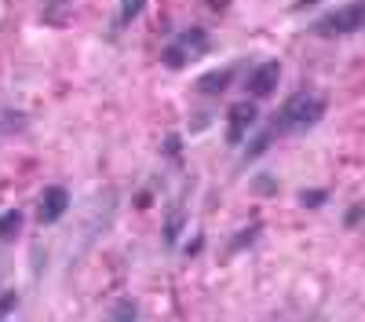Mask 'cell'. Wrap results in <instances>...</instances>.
Masks as SVG:
<instances>
[{
	"label": "cell",
	"mask_w": 365,
	"mask_h": 322,
	"mask_svg": "<svg viewBox=\"0 0 365 322\" xmlns=\"http://www.w3.org/2000/svg\"><path fill=\"white\" fill-rule=\"evenodd\" d=\"M19 308V289H0V322Z\"/></svg>",
	"instance_id": "15"
},
{
	"label": "cell",
	"mask_w": 365,
	"mask_h": 322,
	"mask_svg": "<svg viewBox=\"0 0 365 322\" xmlns=\"http://www.w3.org/2000/svg\"><path fill=\"white\" fill-rule=\"evenodd\" d=\"M314 4H322V0H296V4H292V11H303V8H314Z\"/></svg>",
	"instance_id": "21"
},
{
	"label": "cell",
	"mask_w": 365,
	"mask_h": 322,
	"mask_svg": "<svg viewBox=\"0 0 365 322\" xmlns=\"http://www.w3.org/2000/svg\"><path fill=\"white\" fill-rule=\"evenodd\" d=\"M146 11V0H120L117 4V26H132Z\"/></svg>",
	"instance_id": "13"
},
{
	"label": "cell",
	"mask_w": 365,
	"mask_h": 322,
	"mask_svg": "<svg viewBox=\"0 0 365 322\" xmlns=\"http://www.w3.org/2000/svg\"><path fill=\"white\" fill-rule=\"evenodd\" d=\"M182 223H187V194H182V198L172 205V209H168V216H165V242H168V246L179 242Z\"/></svg>",
	"instance_id": "8"
},
{
	"label": "cell",
	"mask_w": 365,
	"mask_h": 322,
	"mask_svg": "<svg viewBox=\"0 0 365 322\" xmlns=\"http://www.w3.org/2000/svg\"><path fill=\"white\" fill-rule=\"evenodd\" d=\"M161 154H165V158H172V161H179V136H175V132H172V136L165 139V146H161Z\"/></svg>",
	"instance_id": "18"
},
{
	"label": "cell",
	"mask_w": 365,
	"mask_h": 322,
	"mask_svg": "<svg viewBox=\"0 0 365 322\" xmlns=\"http://www.w3.org/2000/svg\"><path fill=\"white\" fill-rule=\"evenodd\" d=\"M274 139H278V136H274V132H270V129L263 125V129H259V132H256V136L249 139V146H245V161H256L259 154H267Z\"/></svg>",
	"instance_id": "10"
},
{
	"label": "cell",
	"mask_w": 365,
	"mask_h": 322,
	"mask_svg": "<svg viewBox=\"0 0 365 322\" xmlns=\"http://www.w3.org/2000/svg\"><path fill=\"white\" fill-rule=\"evenodd\" d=\"M278 81H282V63L278 59H267V63H259L249 74L245 92H249V99H270L274 92H278Z\"/></svg>",
	"instance_id": "5"
},
{
	"label": "cell",
	"mask_w": 365,
	"mask_h": 322,
	"mask_svg": "<svg viewBox=\"0 0 365 322\" xmlns=\"http://www.w3.org/2000/svg\"><path fill=\"white\" fill-rule=\"evenodd\" d=\"M227 4H230V0H208V8H212V11H223Z\"/></svg>",
	"instance_id": "22"
},
{
	"label": "cell",
	"mask_w": 365,
	"mask_h": 322,
	"mask_svg": "<svg viewBox=\"0 0 365 322\" xmlns=\"http://www.w3.org/2000/svg\"><path fill=\"white\" fill-rule=\"evenodd\" d=\"M66 209H70V191H66L63 183L44 187V194H41V201H37V220H41L44 227H51V223H58V220L66 216Z\"/></svg>",
	"instance_id": "6"
},
{
	"label": "cell",
	"mask_w": 365,
	"mask_h": 322,
	"mask_svg": "<svg viewBox=\"0 0 365 322\" xmlns=\"http://www.w3.org/2000/svg\"><path fill=\"white\" fill-rule=\"evenodd\" d=\"M263 234V223L259 220H252V223H245L241 231H234V238L227 242V253L234 256V253H245V249H252L256 246V238Z\"/></svg>",
	"instance_id": "9"
},
{
	"label": "cell",
	"mask_w": 365,
	"mask_h": 322,
	"mask_svg": "<svg viewBox=\"0 0 365 322\" xmlns=\"http://www.w3.org/2000/svg\"><path fill=\"white\" fill-rule=\"evenodd\" d=\"M252 191H256V194H263V198L278 194V176H270V172H259L256 180H252Z\"/></svg>",
	"instance_id": "14"
},
{
	"label": "cell",
	"mask_w": 365,
	"mask_h": 322,
	"mask_svg": "<svg viewBox=\"0 0 365 322\" xmlns=\"http://www.w3.org/2000/svg\"><path fill=\"white\" fill-rule=\"evenodd\" d=\"M103 322H139V304L135 301H117Z\"/></svg>",
	"instance_id": "12"
},
{
	"label": "cell",
	"mask_w": 365,
	"mask_h": 322,
	"mask_svg": "<svg viewBox=\"0 0 365 322\" xmlns=\"http://www.w3.org/2000/svg\"><path fill=\"white\" fill-rule=\"evenodd\" d=\"M325 110H329L325 96H318V92H296L267 121V129L278 136V139L282 136H296V132H307V129H314L322 117H325Z\"/></svg>",
	"instance_id": "1"
},
{
	"label": "cell",
	"mask_w": 365,
	"mask_h": 322,
	"mask_svg": "<svg viewBox=\"0 0 365 322\" xmlns=\"http://www.w3.org/2000/svg\"><path fill=\"white\" fill-rule=\"evenodd\" d=\"M361 216H365V205H351L347 216H344V223H347V227H358V223H361Z\"/></svg>",
	"instance_id": "19"
},
{
	"label": "cell",
	"mask_w": 365,
	"mask_h": 322,
	"mask_svg": "<svg viewBox=\"0 0 365 322\" xmlns=\"http://www.w3.org/2000/svg\"><path fill=\"white\" fill-rule=\"evenodd\" d=\"M19 231H22V213L19 209L0 213V242H15Z\"/></svg>",
	"instance_id": "11"
},
{
	"label": "cell",
	"mask_w": 365,
	"mask_h": 322,
	"mask_svg": "<svg viewBox=\"0 0 365 322\" xmlns=\"http://www.w3.org/2000/svg\"><path fill=\"white\" fill-rule=\"evenodd\" d=\"M70 8V0H44V22H58V19H63V11Z\"/></svg>",
	"instance_id": "16"
},
{
	"label": "cell",
	"mask_w": 365,
	"mask_h": 322,
	"mask_svg": "<svg viewBox=\"0 0 365 322\" xmlns=\"http://www.w3.org/2000/svg\"><path fill=\"white\" fill-rule=\"evenodd\" d=\"M256 125H259V106H256L252 99L234 103V106L227 110V143H230V146H241V143L252 136Z\"/></svg>",
	"instance_id": "4"
},
{
	"label": "cell",
	"mask_w": 365,
	"mask_h": 322,
	"mask_svg": "<svg viewBox=\"0 0 365 322\" xmlns=\"http://www.w3.org/2000/svg\"><path fill=\"white\" fill-rule=\"evenodd\" d=\"M208 48H212L208 29L205 26H187L161 48V63L168 70H187L190 63H197L201 55H208Z\"/></svg>",
	"instance_id": "2"
},
{
	"label": "cell",
	"mask_w": 365,
	"mask_h": 322,
	"mask_svg": "<svg viewBox=\"0 0 365 322\" xmlns=\"http://www.w3.org/2000/svg\"><path fill=\"white\" fill-rule=\"evenodd\" d=\"M358 29H365V0H347V4L329 8L311 22L314 37H351Z\"/></svg>",
	"instance_id": "3"
},
{
	"label": "cell",
	"mask_w": 365,
	"mask_h": 322,
	"mask_svg": "<svg viewBox=\"0 0 365 322\" xmlns=\"http://www.w3.org/2000/svg\"><path fill=\"white\" fill-rule=\"evenodd\" d=\"M325 201H329V191H322V187L299 194V205H307V209H318V205H325Z\"/></svg>",
	"instance_id": "17"
},
{
	"label": "cell",
	"mask_w": 365,
	"mask_h": 322,
	"mask_svg": "<svg viewBox=\"0 0 365 322\" xmlns=\"http://www.w3.org/2000/svg\"><path fill=\"white\" fill-rule=\"evenodd\" d=\"M201 246H205V234H194V238L187 242V249H182V253H187V256H197V253H201Z\"/></svg>",
	"instance_id": "20"
},
{
	"label": "cell",
	"mask_w": 365,
	"mask_h": 322,
	"mask_svg": "<svg viewBox=\"0 0 365 322\" xmlns=\"http://www.w3.org/2000/svg\"><path fill=\"white\" fill-rule=\"evenodd\" d=\"M234 74H237V66H220V70L201 74V77L194 81L197 96H220V92H227V88L234 84Z\"/></svg>",
	"instance_id": "7"
}]
</instances>
